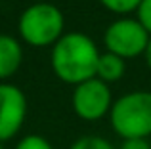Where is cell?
<instances>
[{"mask_svg":"<svg viewBox=\"0 0 151 149\" xmlns=\"http://www.w3.org/2000/svg\"><path fill=\"white\" fill-rule=\"evenodd\" d=\"M109 120L122 140H147L151 136V92L136 90L121 96L113 101Z\"/></svg>","mask_w":151,"mask_h":149,"instance_id":"cell-2","label":"cell"},{"mask_svg":"<svg viewBox=\"0 0 151 149\" xmlns=\"http://www.w3.org/2000/svg\"><path fill=\"white\" fill-rule=\"evenodd\" d=\"M136 14H138L136 19L145 27V31L151 34V0H142L140 6H138V10H136Z\"/></svg>","mask_w":151,"mask_h":149,"instance_id":"cell-12","label":"cell"},{"mask_svg":"<svg viewBox=\"0 0 151 149\" xmlns=\"http://www.w3.org/2000/svg\"><path fill=\"white\" fill-rule=\"evenodd\" d=\"M0 149H2V143H0Z\"/></svg>","mask_w":151,"mask_h":149,"instance_id":"cell-15","label":"cell"},{"mask_svg":"<svg viewBox=\"0 0 151 149\" xmlns=\"http://www.w3.org/2000/svg\"><path fill=\"white\" fill-rule=\"evenodd\" d=\"M142 0H100V4L105 10L113 11V14H130V11H136L140 6Z\"/></svg>","mask_w":151,"mask_h":149,"instance_id":"cell-10","label":"cell"},{"mask_svg":"<svg viewBox=\"0 0 151 149\" xmlns=\"http://www.w3.org/2000/svg\"><path fill=\"white\" fill-rule=\"evenodd\" d=\"M144 57H145V63H147V67L151 69V37H149V42H147V46H145Z\"/></svg>","mask_w":151,"mask_h":149,"instance_id":"cell-14","label":"cell"},{"mask_svg":"<svg viewBox=\"0 0 151 149\" xmlns=\"http://www.w3.org/2000/svg\"><path fill=\"white\" fill-rule=\"evenodd\" d=\"M119 149H151L147 140H142V138H134V140H122L121 147Z\"/></svg>","mask_w":151,"mask_h":149,"instance_id":"cell-13","label":"cell"},{"mask_svg":"<svg viewBox=\"0 0 151 149\" xmlns=\"http://www.w3.org/2000/svg\"><path fill=\"white\" fill-rule=\"evenodd\" d=\"M69 149H115L109 140L101 138V136H82V138L75 140Z\"/></svg>","mask_w":151,"mask_h":149,"instance_id":"cell-9","label":"cell"},{"mask_svg":"<svg viewBox=\"0 0 151 149\" xmlns=\"http://www.w3.org/2000/svg\"><path fill=\"white\" fill-rule=\"evenodd\" d=\"M71 105L78 119L94 122L100 120L113 107V94L109 90V84H105L100 78H90V80L77 84L71 96Z\"/></svg>","mask_w":151,"mask_h":149,"instance_id":"cell-5","label":"cell"},{"mask_svg":"<svg viewBox=\"0 0 151 149\" xmlns=\"http://www.w3.org/2000/svg\"><path fill=\"white\" fill-rule=\"evenodd\" d=\"M149 37L151 34L138 19L122 17L113 21L105 29L103 44L109 54H115L122 59H130V57H136L145 52Z\"/></svg>","mask_w":151,"mask_h":149,"instance_id":"cell-4","label":"cell"},{"mask_svg":"<svg viewBox=\"0 0 151 149\" xmlns=\"http://www.w3.org/2000/svg\"><path fill=\"white\" fill-rule=\"evenodd\" d=\"M27 117V97L21 88L0 82V143L12 140Z\"/></svg>","mask_w":151,"mask_h":149,"instance_id":"cell-6","label":"cell"},{"mask_svg":"<svg viewBox=\"0 0 151 149\" xmlns=\"http://www.w3.org/2000/svg\"><path fill=\"white\" fill-rule=\"evenodd\" d=\"M23 50L17 38L12 34H0V80L14 77L21 67Z\"/></svg>","mask_w":151,"mask_h":149,"instance_id":"cell-7","label":"cell"},{"mask_svg":"<svg viewBox=\"0 0 151 149\" xmlns=\"http://www.w3.org/2000/svg\"><path fill=\"white\" fill-rule=\"evenodd\" d=\"M15 149H54L52 143L44 136H38V134H29L25 138H21L17 142Z\"/></svg>","mask_w":151,"mask_h":149,"instance_id":"cell-11","label":"cell"},{"mask_svg":"<svg viewBox=\"0 0 151 149\" xmlns=\"http://www.w3.org/2000/svg\"><path fill=\"white\" fill-rule=\"evenodd\" d=\"M19 34L31 46L44 48L55 44L63 37V11L48 2H38L29 6L19 17Z\"/></svg>","mask_w":151,"mask_h":149,"instance_id":"cell-3","label":"cell"},{"mask_svg":"<svg viewBox=\"0 0 151 149\" xmlns=\"http://www.w3.org/2000/svg\"><path fill=\"white\" fill-rule=\"evenodd\" d=\"M124 59L115 54H100V59H98V69H96V78L103 80L105 84H111V82H117L122 78L124 74Z\"/></svg>","mask_w":151,"mask_h":149,"instance_id":"cell-8","label":"cell"},{"mask_svg":"<svg viewBox=\"0 0 151 149\" xmlns=\"http://www.w3.org/2000/svg\"><path fill=\"white\" fill-rule=\"evenodd\" d=\"M100 52L94 40L84 33H67L52 48V69L67 84H82L96 78Z\"/></svg>","mask_w":151,"mask_h":149,"instance_id":"cell-1","label":"cell"}]
</instances>
